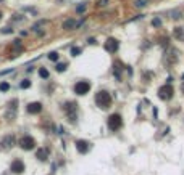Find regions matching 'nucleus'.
Wrapping results in <instances>:
<instances>
[{
    "instance_id": "nucleus-1",
    "label": "nucleus",
    "mask_w": 184,
    "mask_h": 175,
    "mask_svg": "<svg viewBox=\"0 0 184 175\" xmlns=\"http://www.w3.org/2000/svg\"><path fill=\"white\" fill-rule=\"evenodd\" d=\"M95 104H97L100 109H107L111 106V95L107 90H100V92L95 95Z\"/></svg>"
},
{
    "instance_id": "nucleus-2",
    "label": "nucleus",
    "mask_w": 184,
    "mask_h": 175,
    "mask_svg": "<svg viewBox=\"0 0 184 175\" xmlns=\"http://www.w3.org/2000/svg\"><path fill=\"white\" fill-rule=\"evenodd\" d=\"M107 125H108V129H110L111 132H116V130H120L121 129V125H123V119H121V116L120 114H111L110 117H108V120H107Z\"/></svg>"
},
{
    "instance_id": "nucleus-3",
    "label": "nucleus",
    "mask_w": 184,
    "mask_h": 175,
    "mask_svg": "<svg viewBox=\"0 0 184 175\" xmlns=\"http://www.w3.org/2000/svg\"><path fill=\"white\" fill-rule=\"evenodd\" d=\"M173 93H174V90H173V87L170 85V84H165V85H162L158 89V98L160 100H170V98H173Z\"/></svg>"
},
{
    "instance_id": "nucleus-4",
    "label": "nucleus",
    "mask_w": 184,
    "mask_h": 175,
    "mask_svg": "<svg viewBox=\"0 0 184 175\" xmlns=\"http://www.w3.org/2000/svg\"><path fill=\"white\" fill-rule=\"evenodd\" d=\"M118 48H120V42L116 40V39L108 37L107 40H105V50H107L108 53H116Z\"/></svg>"
},
{
    "instance_id": "nucleus-5",
    "label": "nucleus",
    "mask_w": 184,
    "mask_h": 175,
    "mask_svg": "<svg viewBox=\"0 0 184 175\" xmlns=\"http://www.w3.org/2000/svg\"><path fill=\"white\" fill-rule=\"evenodd\" d=\"M90 90V84L86 82V80H79V82L74 85V93L76 95H86Z\"/></svg>"
},
{
    "instance_id": "nucleus-6",
    "label": "nucleus",
    "mask_w": 184,
    "mask_h": 175,
    "mask_svg": "<svg viewBox=\"0 0 184 175\" xmlns=\"http://www.w3.org/2000/svg\"><path fill=\"white\" fill-rule=\"evenodd\" d=\"M20 146L23 148V149H26V151H29V149H34L36 140L32 137H29V135H26V137H23L20 140Z\"/></svg>"
},
{
    "instance_id": "nucleus-7",
    "label": "nucleus",
    "mask_w": 184,
    "mask_h": 175,
    "mask_svg": "<svg viewBox=\"0 0 184 175\" xmlns=\"http://www.w3.org/2000/svg\"><path fill=\"white\" fill-rule=\"evenodd\" d=\"M10 169H11V172H13V174H23V172H24V169H26V165H24V162H23V161H20V159H15V161L11 162Z\"/></svg>"
},
{
    "instance_id": "nucleus-8",
    "label": "nucleus",
    "mask_w": 184,
    "mask_h": 175,
    "mask_svg": "<svg viewBox=\"0 0 184 175\" xmlns=\"http://www.w3.org/2000/svg\"><path fill=\"white\" fill-rule=\"evenodd\" d=\"M65 111H66V114H68V119H70L71 122H74V120H76V104L74 103H66L65 104Z\"/></svg>"
},
{
    "instance_id": "nucleus-9",
    "label": "nucleus",
    "mask_w": 184,
    "mask_h": 175,
    "mask_svg": "<svg viewBox=\"0 0 184 175\" xmlns=\"http://www.w3.org/2000/svg\"><path fill=\"white\" fill-rule=\"evenodd\" d=\"M89 148H90V143L87 140H78L76 141V149L81 154H86V153L89 151Z\"/></svg>"
},
{
    "instance_id": "nucleus-10",
    "label": "nucleus",
    "mask_w": 184,
    "mask_h": 175,
    "mask_svg": "<svg viewBox=\"0 0 184 175\" xmlns=\"http://www.w3.org/2000/svg\"><path fill=\"white\" fill-rule=\"evenodd\" d=\"M79 24L81 23H78L76 19L70 18V19H65V21H63V29H65V31H73V29H76Z\"/></svg>"
},
{
    "instance_id": "nucleus-11",
    "label": "nucleus",
    "mask_w": 184,
    "mask_h": 175,
    "mask_svg": "<svg viewBox=\"0 0 184 175\" xmlns=\"http://www.w3.org/2000/svg\"><path fill=\"white\" fill-rule=\"evenodd\" d=\"M42 111V104L39 101H34V103H29L28 104V113L29 114H39Z\"/></svg>"
},
{
    "instance_id": "nucleus-12",
    "label": "nucleus",
    "mask_w": 184,
    "mask_h": 175,
    "mask_svg": "<svg viewBox=\"0 0 184 175\" xmlns=\"http://www.w3.org/2000/svg\"><path fill=\"white\" fill-rule=\"evenodd\" d=\"M36 158H37L39 161H45V159L49 158V149H47V148H39L37 153H36Z\"/></svg>"
},
{
    "instance_id": "nucleus-13",
    "label": "nucleus",
    "mask_w": 184,
    "mask_h": 175,
    "mask_svg": "<svg viewBox=\"0 0 184 175\" xmlns=\"http://www.w3.org/2000/svg\"><path fill=\"white\" fill-rule=\"evenodd\" d=\"M13 143H15V137L13 135H7V137L2 140V145H3L5 148H10V146H13Z\"/></svg>"
},
{
    "instance_id": "nucleus-14",
    "label": "nucleus",
    "mask_w": 184,
    "mask_h": 175,
    "mask_svg": "<svg viewBox=\"0 0 184 175\" xmlns=\"http://www.w3.org/2000/svg\"><path fill=\"white\" fill-rule=\"evenodd\" d=\"M173 37L178 40H184V28H176L173 31Z\"/></svg>"
},
{
    "instance_id": "nucleus-15",
    "label": "nucleus",
    "mask_w": 184,
    "mask_h": 175,
    "mask_svg": "<svg viewBox=\"0 0 184 175\" xmlns=\"http://www.w3.org/2000/svg\"><path fill=\"white\" fill-rule=\"evenodd\" d=\"M149 5V0H136L134 2V7L136 8H146Z\"/></svg>"
},
{
    "instance_id": "nucleus-16",
    "label": "nucleus",
    "mask_w": 184,
    "mask_h": 175,
    "mask_svg": "<svg viewBox=\"0 0 184 175\" xmlns=\"http://www.w3.org/2000/svg\"><path fill=\"white\" fill-rule=\"evenodd\" d=\"M39 76H41L42 79H49L50 74H49V71H47L45 68H41V69H39Z\"/></svg>"
},
{
    "instance_id": "nucleus-17",
    "label": "nucleus",
    "mask_w": 184,
    "mask_h": 175,
    "mask_svg": "<svg viewBox=\"0 0 184 175\" xmlns=\"http://www.w3.org/2000/svg\"><path fill=\"white\" fill-rule=\"evenodd\" d=\"M11 47H13L15 50H18V52H21V50H23V44H21V40H20V39H18V40H15Z\"/></svg>"
},
{
    "instance_id": "nucleus-18",
    "label": "nucleus",
    "mask_w": 184,
    "mask_h": 175,
    "mask_svg": "<svg viewBox=\"0 0 184 175\" xmlns=\"http://www.w3.org/2000/svg\"><path fill=\"white\" fill-rule=\"evenodd\" d=\"M81 53H83V48L81 47H73L71 48V55L73 56H78V55H81Z\"/></svg>"
},
{
    "instance_id": "nucleus-19",
    "label": "nucleus",
    "mask_w": 184,
    "mask_h": 175,
    "mask_svg": "<svg viewBox=\"0 0 184 175\" xmlns=\"http://www.w3.org/2000/svg\"><path fill=\"white\" fill-rule=\"evenodd\" d=\"M10 90V84L8 82H2L0 84V92H8Z\"/></svg>"
},
{
    "instance_id": "nucleus-20",
    "label": "nucleus",
    "mask_w": 184,
    "mask_h": 175,
    "mask_svg": "<svg viewBox=\"0 0 184 175\" xmlns=\"http://www.w3.org/2000/svg\"><path fill=\"white\" fill-rule=\"evenodd\" d=\"M49 59H50V61H58V53H57V52L49 53Z\"/></svg>"
},
{
    "instance_id": "nucleus-21",
    "label": "nucleus",
    "mask_w": 184,
    "mask_h": 175,
    "mask_svg": "<svg viewBox=\"0 0 184 175\" xmlns=\"http://www.w3.org/2000/svg\"><path fill=\"white\" fill-rule=\"evenodd\" d=\"M20 87H21V89H29V87H31V80H28V79L23 80V82L20 84Z\"/></svg>"
},
{
    "instance_id": "nucleus-22",
    "label": "nucleus",
    "mask_w": 184,
    "mask_h": 175,
    "mask_svg": "<svg viewBox=\"0 0 184 175\" xmlns=\"http://www.w3.org/2000/svg\"><path fill=\"white\" fill-rule=\"evenodd\" d=\"M87 8V3H81V5H78L76 7V13H83L84 10Z\"/></svg>"
},
{
    "instance_id": "nucleus-23",
    "label": "nucleus",
    "mask_w": 184,
    "mask_h": 175,
    "mask_svg": "<svg viewBox=\"0 0 184 175\" xmlns=\"http://www.w3.org/2000/svg\"><path fill=\"white\" fill-rule=\"evenodd\" d=\"M55 69H57V72H63V71L66 69V64H65V63H58Z\"/></svg>"
},
{
    "instance_id": "nucleus-24",
    "label": "nucleus",
    "mask_w": 184,
    "mask_h": 175,
    "mask_svg": "<svg viewBox=\"0 0 184 175\" xmlns=\"http://www.w3.org/2000/svg\"><path fill=\"white\" fill-rule=\"evenodd\" d=\"M152 24L155 26V28H160V26H162V19H158V18H153V19H152Z\"/></svg>"
},
{
    "instance_id": "nucleus-25",
    "label": "nucleus",
    "mask_w": 184,
    "mask_h": 175,
    "mask_svg": "<svg viewBox=\"0 0 184 175\" xmlns=\"http://www.w3.org/2000/svg\"><path fill=\"white\" fill-rule=\"evenodd\" d=\"M107 2H108V0H99V2H97V7H104V5H107Z\"/></svg>"
},
{
    "instance_id": "nucleus-26",
    "label": "nucleus",
    "mask_w": 184,
    "mask_h": 175,
    "mask_svg": "<svg viewBox=\"0 0 184 175\" xmlns=\"http://www.w3.org/2000/svg\"><path fill=\"white\" fill-rule=\"evenodd\" d=\"M2 32H3V34H10V32H13V29L11 28H3V31Z\"/></svg>"
},
{
    "instance_id": "nucleus-27",
    "label": "nucleus",
    "mask_w": 184,
    "mask_h": 175,
    "mask_svg": "<svg viewBox=\"0 0 184 175\" xmlns=\"http://www.w3.org/2000/svg\"><path fill=\"white\" fill-rule=\"evenodd\" d=\"M0 19H2V13H0Z\"/></svg>"
},
{
    "instance_id": "nucleus-28",
    "label": "nucleus",
    "mask_w": 184,
    "mask_h": 175,
    "mask_svg": "<svg viewBox=\"0 0 184 175\" xmlns=\"http://www.w3.org/2000/svg\"><path fill=\"white\" fill-rule=\"evenodd\" d=\"M183 92H184V85H183Z\"/></svg>"
}]
</instances>
